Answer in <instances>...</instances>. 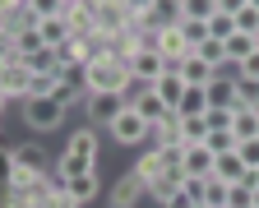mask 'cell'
I'll use <instances>...</instances> for the list:
<instances>
[{"instance_id": "4dcf8cb0", "label": "cell", "mask_w": 259, "mask_h": 208, "mask_svg": "<svg viewBox=\"0 0 259 208\" xmlns=\"http://www.w3.org/2000/svg\"><path fill=\"white\" fill-rule=\"evenodd\" d=\"M236 153H241V162L254 171V167H259V139H241V144H236Z\"/></svg>"}, {"instance_id": "277c9868", "label": "cell", "mask_w": 259, "mask_h": 208, "mask_svg": "<svg viewBox=\"0 0 259 208\" xmlns=\"http://www.w3.org/2000/svg\"><path fill=\"white\" fill-rule=\"evenodd\" d=\"M167 69H171V60H167V56H157L153 47H148V51H139L135 60H130V74H135V84H139V88H153L162 74H167Z\"/></svg>"}, {"instance_id": "30bf717a", "label": "cell", "mask_w": 259, "mask_h": 208, "mask_svg": "<svg viewBox=\"0 0 259 208\" xmlns=\"http://www.w3.org/2000/svg\"><path fill=\"white\" fill-rule=\"evenodd\" d=\"M130 107H135V111H139V116H144L148 125H162V120L171 116V107H167V102H162V97H157L153 88H139L135 97H130Z\"/></svg>"}, {"instance_id": "74e56055", "label": "cell", "mask_w": 259, "mask_h": 208, "mask_svg": "<svg viewBox=\"0 0 259 208\" xmlns=\"http://www.w3.org/2000/svg\"><path fill=\"white\" fill-rule=\"evenodd\" d=\"M254 208H259V194H254Z\"/></svg>"}, {"instance_id": "2e32d148", "label": "cell", "mask_w": 259, "mask_h": 208, "mask_svg": "<svg viewBox=\"0 0 259 208\" xmlns=\"http://www.w3.org/2000/svg\"><path fill=\"white\" fill-rule=\"evenodd\" d=\"M213 176H222L227 185H241V181L250 176V167L241 162V153H222V157H218V171H213Z\"/></svg>"}, {"instance_id": "d6a6232c", "label": "cell", "mask_w": 259, "mask_h": 208, "mask_svg": "<svg viewBox=\"0 0 259 208\" xmlns=\"http://www.w3.org/2000/svg\"><path fill=\"white\" fill-rule=\"evenodd\" d=\"M181 28H185V37H190V47H199V42L208 37V23H194V19H181Z\"/></svg>"}, {"instance_id": "1f68e13d", "label": "cell", "mask_w": 259, "mask_h": 208, "mask_svg": "<svg viewBox=\"0 0 259 208\" xmlns=\"http://www.w3.org/2000/svg\"><path fill=\"white\" fill-rule=\"evenodd\" d=\"M162 208H204V203H199V199H194V194H190V190L181 185V190H176V194H171L167 203H162Z\"/></svg>"}, {"instance_id": "f1b7e54d", "label": "cell", "mask_w": 259, "mask_h": 208, "mask_svg": "<svg viewBox=\"0 0 259 208\" xmlns=\"http://www.w3.org/2000/svg\"><path fill=\"white\" fill-rule=\"evenodd\" d=\"M60 74H32V97H56Z\"/></svg>"}, {"instance_id": "4316f807", "label": "cell", "mask_w": 259, "mask_h": 208, "mask_svg": "<svg viewBox=\"0 0 259 208\" xmlns=\"http://www.w3.org/2000/svg\"><path fill=\"white\" fill-rule=\"evenodd\" d=\"M254 185L250 181H241V185H232V194H227V208H254Z\"/></svg>"}, {"instance_id": "ffe728a7", "label": "cell", "mask_w": 259, "mask_h": 208, "mask_svg": "<svg viewBox=\"0 0 259 208\" xmlns=\"http://www.w3.org/2000/svg\"><path fill=\"white\" fill-rule=\"evenodd\" d=\"M70 153L83 157V162H97V134L93 130H74L70 134Z\"/></svg>"}, {"instance_id": "4fadbf2b", "label": "cell", "mask_w": 259, "mask_h": 208, "mask_svg": "<svg viewBox=\"0 0 259 208\" xmlns=\"http://www.w3.org/2000/svg\"><path fill=\"white\" fill-rule=\"evenodd\" d=\"M208 107H236V69H218V79L208 84Z\"/></svg>"}, {"instance_id": "6da1fadb", "label": "cell", "mask_w": 259, "mask_h": 208, "mask_svg": "<svg viewBox=\"0 0 259 208\" xmlns=\"http://www.w3.org/2000/svg\"><path fill=\"white\" fill-rule=\"evenodd\" d=\"M83 88L88 93H120V97H135V74H130V60H120L116 51L97 56L88 69H83Z\"/></svg>"}, {"instance_id": "3957f363", "label": "cell", "mask_w": 259, "mask_h": 208, "mask_svg": "<svg viewBox=\"0 0 259 208\" xmlns=\"http://www.w3.org/2000/svg\"><path fill=\"white\" fill-rule=\"evenodd\" d=\"M130 107V97H120V93H83V111H88V120H93V130L102 125V130H111L116 125V116Z\"/></svg>"}, {"instance_id": "8d00e7d4", "label": "cell", "mask_w": 259, "mask_h": 208, "mask_svg": "<svg viewBox=\"0 0 259 208\" xmlns=\"http://www.w3.org/2000/svg\"><path fill=\"white\" fill-rule=\"evenodd\" d=\"M250 5H254V10H259V0H250Z\"/></svg>"}, {"instance_id": "8fae6325", "label": "cell", "mask_w": 259, "mask_h": 208, "mask_svg": "<svg viewBox=\"0 0 259 208\" xmlns=\"http://www.w3.org/2000/svg\"><path fill=\"white\" fill-rule=\"evenodd\" d=\"M185 88H190V84H185V74H181V65H171V69H167V74H162V79L153 84V93H157L162 102H167V107H171V111H176V107H181V102H185Z\"/></svg>"}, {"instance_id": "d6986e66", "label": "cell", "mask_w": 259, "mask_h": 208, "mask_svg": "<svg viewBox=\"0 0 259 208\" xmlns=\"http://www.w3.org/2000/svg\"><path fill=\"white\" fill-rule=\"evenodd\" d=\"M70 194L88 208L97 194H102V181H97V171H83V176H74V181H70Z\"/></svg>"}, {"instance_id": "f35d334b", "label": "cell", "mask_w": 259, "mask_h": 208, "mask_svg": "<svg viewBox=\"0 0 259 208\" xmlns=\"http://www.w3.org/2000/svg\"><path fill=\"white\" fill-rule=\"evenodd\" d=\"M65 5H74V0H65Z\"/></svg>"}, {"instance_id": "83f0119b", "label": "cell", "mask_w": 259, "mask_h": 208, "mask_svg": "<svg viewBox=\"0 0 259 208\" xmlns=\"http://www.w3.org/2000/svg\"><path fill=\"white\" fill-rule=\"evenodd\" d=\"M232 32H236V19H232V14H222V10H218V14L208 19V37L227 42V37H232Z\"/></svg>"}, {"instance_id": "5bb4252c", "label": "cell", "mask_w": 259, "mask_h": 208, "mask_svg": "<svg viewBox=\"0 0 259 208\" xmlns=\"http://www.w3.org/2000/svg\"><path fill=\"white\" fill-rule=\"evenodd\" d=\"M181 74H185V84H190V88H208V84L218 79V69H213L208 60H199V56L190 51V56L181 60Z\"/></svg>"}, {"instance_id": "44dd1931", "label": "cell", "mask_w": 259, "mask_h": 208, "mask_svg": "<svg viewBox=\"0 0 259 208\" xmlns=\"http://www.w3.org/2000/svg\"><path fill=\"white\" fill-rule=\"evenodd\" d=\"M5 47H14V51H19L23 60H28V56H37V51H42L47 42H42V32H37V23H32V28H23L19 37H14V42H5Z\"/></svg>"}, {"instance_id": "f546056e", "label": "cell", "mask_w": 259, "mask_h": 208, "mask_svg": "<svg viewBox=\"0 0 259 208\" xmlns=\"http://www.w3.org/2000/svg\"><path fill=\"white\" fill-rule=\"evenodd\" d=\"M236 32H250V37H259V10H254V5H245V10L236 14Z\"/></svg>"}, {"instance_id": "8992f818", "label": "cell", "mask_w": 259, "mask_h": 208, "mask_svg": "<svg viewBox=\"0 0 259 208\" xmlns=\"http://www.w3.org/2000/svg\"><path fill=\"white\" fill-rule=\"evenodd\" d=\"M148 199V181L139 176V171H125V176L111 185V208H139Z\"/></svg>"}, {"instance_id": "ab89813d", "label": "cell", "mask_w": 259, "mask_h": 208, "mask_svg": "<svg viewBox=\"0 0 259 208\" xmlns=\"http://www.w3.org/2000/svg\"><path fill=\"white\" fill-rule=\"evenodd\" d=\"M254 171H259V167H254Z\"/></svg>"}, {"instance_id": "836d02e7", "label": "cell", "mask_w": 259, "mask_h": 208, "mask_svg": "<svg viewBox=\"0 0 259 208\" xmlns=\"http://www.w3.org/2000/svg\"><path fill=\"white\" fill-rule=\"evenodd\" d=\"M236 74H241V79H259V51H254L250 60H241V65H236Z\"/></svg>"}, {"instance_id": "e0dca14e", "label": "cell", "mask_w": 259, "mask_h": 208, "mask_svg": "<svg viewBox=\"0 0 259 208\" xmlns=\"http://www.w3.org/2000/svg\"><path fill=\"white\" fill-rule=\"evenodd\" d=\"M37 32H42V42H47V47H56V51L70 47V23H65V19H42V23H37Z\"/></svg>"}, {"instance_id": "d4e9b609", "label": "cell", "mask_w": 259, "mask_h": 208, "mask_svg": "<svg viewBox=\"0 0 259 208\" xmlns=\"http://www.w3.org/2000/svg\"><path fill=\"white\" fill-rule=\"evenodd\" d=\"M28 14L37 19V23L42 19H60L65 14V0H28Z\"/></svg>"}, {"instance_id": "52a82bcc", "label": "cell", "mask_w": 259, "mask_h": 208, "mask_svg": "<svg viewBox=\"0 0 259 208\" xmlns=\"http://www.w3.org/2000/svg\"><path fill=\"white\" fill-rule=\"evenodd\" d=\"M153 51L157 56H167L171 65H181L194 47H190V37H185V28L181 23H171V28H157V42H153Z\"/></svg>"}, {"instance_id": "cb8c5ba5", "label": "cell", "mask_w": 259, "mask_h": 208, "mask_svg": "<svg viewBox=\"0 0 259 208\" xmlns=\"http://www.w3.org/2000/svg\"><path fill=\"white\" fill-rule=\"evenodd\" d=\"M56 171H60L65 181H74V176H83V171H93V162H83V157H74L70 148H65V157L56 162Z\"/></svg>"}, {"instance_id": "7402d4cb", "label": "cell", "mask_w": 259, "mask_h": 208, "mask_svg": "<svg viewBox=\"0 0 259 208\" xmlns=\"http://www.w3.org/2000/svg\"><path fill=\"white\" fill-rule=\"evenodd\" d=\"M194 56H199V60H208L213 69H227V47H222L218 37H204L199 47H194Z\"/></svg>"}, {"instance_id": "7a4b0ae2", "label": "cell", "mask_w": 259, "mask_h": 208, "mask_svg": "<svg viewBox=\"0 0 259 208\" xmlns=\"http://www.w3.org/2000/svg\"><path fill=\"white\" fill-rule=\"evenodd\" d=\"M65 111H70V107L56 102V97H28V102H23V125L37 130V134H47V130H60Z\"/></svg>"}, {"instance_id": "e575fe53", "label": "cell", "mask_w": 259, "mask_h": 208, "mask_svg": "<svg viewBox=\"0 0 259 208\" xmlns=\"http://www.w3.org/2000/svg\"><path fill=\"white\" fill-rule=\"evenodd\" d=\"M245 5H250V0H218V10H222V14H232V19H236Z\"/></svg>"}, {"instance_id": "603a6c76", "label": "cell", "mask_w": 259, "mask_h": 208, "mask_svg": "<svg viewBox=\"0 0 259 208\" xmlns=\"http://www.w3.org/2000/svg\"><path fill=\"white\" fill-rule=\"evenodd\" d=\"M181 10H185V19H194V23H208V19L218 14V0H181Z\"/></svg>"}, {"instance_id": "5b68a950", "label": "cell", "mask_w": 259, "mask_h": 208, "mask_svg": "<svg viewBox=\"0 0 259 208\" xmlns=\"http://www.w3.org/2000/svg\"><path fill=\"white\" fill-rule=\"evenodd\" d=\"M148 120L135 111V107H125L120 116H116V125H111V139H116V144H125V148H135V144H144V139H148Z\"/></svg>"}, {"instance_id": "d590c367", "label": "cell", "mask_w": 259, "mask_h": 208, "mask_svg": "<svg viewBox=\"0 0 259 208\" xmlns=\"http://www.w3.org/2000/svg\"><path fill=\"white\" fill-rule=\"evenodd\" d=\"M0 5H5V10H23V5H28V0H0Z\"/></svg>"}, {"instance_id": "9a60e30c", "label": "cell", "mask_w": 259, "mask_h": 208, "mask_svg": "<svg viewBox=\"0 0 259 208\" xmlns=\"http://www.w3.org/2000/svg\"><path fill=\"white\" fill-rule=\"evenodd\" d=\"M222 47H227V65L236 69L241 60H250V56L259 51V37H250V32H232V37H227Z\"/></svg>"}, {"instance_id": "7c38bea8", "label": "cell", "mask_w": 259, "mask_h": 208, "mask_svg": "<svg viewBox=\"0 0 259 208\" xmlns=\"http://www.w3.org/2000/svg\"><path fill=\"white\" fill-rule=\"evenodd\" d=\"M5 162H14V167H28V171H47V148L32 139V144H14L10 153H5Z\"/></svg>"}, {"instance_id": "ac0fdd59", "label": "cell", "mask_w": 259, "mask_h": 208, "mask_svg": "<svg viewBox=\"0 0 259 208\" xmlns=\"http://www.w3.org/2000/svg\"><path fill=\"white\" fill-rule=\"evenodd\" d=\"M232 134H236V139H259V107H236Z\"/></svg>"}, {"instance_id": "484cf974", "label": "cell", "mask_w": 259, "mask_h": 208, "mask_svg": "<svg viewBox=\"0 0 259 208\" xmlns=\"http://www.w3.org/2000/svg\"><path fill=\"white\" fill-rule=\"evenodd\" d=\"M236 107H259V79H241L236 74Z\"/></svg>"}, {"instance_id": "9c48e42d", "label": "cell", "mask_w": 259, "mask_h": 208, "mask_svg": "<svg viewBox=\"0 0 259 208\" xmlns=\"http://www.w3.org/2000/svg\"><path fill=\"white\" fill-rule=\"evenodd\" d=\"M185 176H194V181H208L213 176V171H218V153L208 148V144H190L185 148Z\"/></svg>"}, {"instance_id": "ba28073f", "label": "cell", "mask_w": 259, "mask_h": 208, "mask_svg": "<svg viewBox=\"0 0 259 208\" xmlns=\"http://www.w3.org/2000/svg\"><path fill=\"white\" fill-rule=\"evenodd\" d=\"M0 97H19V102H28L32 97V69L28 65H10V69H0Z\"/></svg>"}]
</instances>
